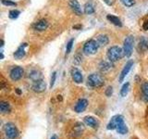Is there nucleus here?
Wrapping results in <instances>:
<instances>
[{
	"instance_id": "obj_37",
	"label": "nucleus",
	"mask_w": 148,
	"mask_h": 139,
	"mask_svg": "<svg viewBox=\"0 0 148 139\" xmlns=\"http://www.w3.org/2000/svg\"><path fill=\"white\" fill-rule=\"evenodd\" d=\"M16 92L18 93V95H21V91L20 89H18V88H17V89H16Z\"/></svg>"
},
{
	"instance_id": "obj_6",
	"label": "nucleus",
	"mask_w": 148,
	"mask_h": 139,
	"mask_svg": "<svg viewBox=\"0 0 148 139\" xmlns=\"http://www.w3.org/2000/svg\"><path fill=\"white\" fill-rule=\"evenodd\" d=\"M122 122H124L123 116L122 115H119V114L115 115V116H113L112 118H111L110 122H108V126H106V129H108V130H114V129L117 130V128Z\"/></svg>"
},
{
	"instance_id": "obj_17",
	"label": "nucleus",
	"mask_w": 148,
	"mask_h": 139,
	"mask_svg": "<svg viewBox=\"0 0 148 139\" xmlns=\"http://www.w3.org/2000/svg\"><path fill=\"white\" fill-rule=\"evenodd\" d=\"M139 50L142 52H145L146 50H148V38L147 37H142L139 42Z\"/></svg>"
},
{
	"instance_id": "obj_15",
	"label": "nucleus",
	"mask_w": 148,
	"mask_h": 139,
	"mask_svg": "<svg viewBox=\"0 0 148 139\" xmlns=\"http://www.w3.org/2000/svg\"><path fill=\"white\" fill-rule=\"evenodd\" d=\"M96 42L99 46H106L109 43L108 36L106 34H99L96 38Z\"/></svg>"
},
{
	"instance_id": "obj_1",
	"label": "nucleus",
	"mask_w": 148,
	"mask_h": 139,
	"mask_svg": "<svg viewBox=\"0 0 148 139\" xmlns=\"http://www.w3.org/2000/svg\"><path fill=\"white\" fill-rule=\"evenodd\" d=\"M124 56H125L124 50L118 45L111 46V47L108 50V58L109 59V61H111V62L118 61V60L121 59Z\"/></svg>"
},
{
	"instance_id": "obj_36",
	"label": "nucleus",
	"mask_w": 148,
	"mask_h": 139,
	"mask_svg": "<svg viewBox=\"0 0 148 139\" xmlns=\"http://www.w3.org/2000/svg\"><path fill=\"white\" fill-rule=\"evenodd\" d=\"M82 26L81 25H76V26H73V29H81Z\"/></svg>"
},
{
	"instance_id": "obj_30",
	"label": "nucleus",
	"mask_w": 148,
	"mask_h": 139,
	"mask_svg": "<svg viewBox=\"0 0 148 139\" xmlns=\"http://www.w3.org/2000/svg\"><path fill=\"white\" fill-rule=\"evenodd\" d=\"M1 3L3 5H5V6H9V7H16L17 6V3L11 1V0H1Z\"/></svg>"
},
{
	"instance_id": "obj_8",
	"label": "nucleus",
	"mask_w": 148,
	"mask_h": 139,
	"mask_svg": "<svg viewBox=\"0 0 148 139\" xmlns=\"http://www.w3.org/2000/svg\"><path fill=\"white\" fill-rule=\"evenodd\" d=\"M71 74L72 77V80L76 83H82L83 82V76L82 73L79 69L77 68H72L71 71Z\"/></svg>"
},
{
	"instance_id": "obj_14",
	"label": "nucleus",
	"mask_w": 148,
	"mask_h": 139,
	"mask_svg": "<svg viewBox=\"0 0 148 139\" xmlns=\"http://www.w3.org/2000/svg\"><path fill=\"white\" fill-rule=\"evenodd\" d=\"M47 27H48V22L45 20H40L39 21L35 22L34 24V29L38 32H43L47 29Z\"/></svg>"
},
{
	"instance_id": "obj_26",
	"label": "nucleus",
	"mask_w": 148,
	"mask_h": 139,
	"mask_svg": "<svg viewBox=\"0 0 148 139\" xmlns=\"http://www.w3.org/2000/svg\"><path fill=\"white\" fill-rule=\"evenodd\" d=\"M117 132L120 134H125L128 133V127L127 125L125 124L124 122H122L121 124L119 125V126L117 128Z\"/></svg>"
},
{
	"instance_id": "obj_9",
	"label": "nucleus",
	"mask_w": 148,
	"mask_h": 139,
	"mask_svg": "<svg viewBox=\"0 0 148 139\" xmlns=\"http://www.w3.org/2000/svg\"><path fill=\"white\" fill-rule=\"evenodd\" d=\"M32 91H34L35 93H42L45 91L46 89V85H45V82L44 80H38L34 83V85H32Z\"/></svg>"
},
{
	"instance_id": "obj_38",
	"label": "nucleus",
	"mask_w": 148,
	"mask_h": 139,
	"mask_svg": "<svg viewBox=\"0 0 148 139\" xmlns=\"http://www.w3.org/2000/svg\"><path fill=\"white\" fill-rule=\"evenodd\" d=\"M50 139H58V136H56V134H54V136H51V138H50Z\"/></svg>"
},
{
	"instance_id": "obj_4",
	"label": "nucleus",
	"mask_w": 148,
	"mask_h": 139,
	"mask_svg": "<svg viewBox=\"0 0 148 139\" xmlns=\"http://www.w3.org/2000/svg\"><path fill=\"white\" fill-rule=\"evenodd\" d=\"M4 133L8 139H15L18 134V129L17 127L11 122H8L4 125Z\"/></svg>"
},
{
	"instance_id": "obj_21",
	"label": "nucleus",
	"mask_w": 148,
	"mask_h": 139,
	"mask_svg": "<svg viewBox=\"0 0 148 139\" xmlns=\"http://www.w3.org/2000/svg\"><path fill=\"white\" fill-rule=\"evenodd\" d=\"M83 130H84V126H83V124L81 123V122H77L76 125L73 128V131H74L73 134L75 136H82V134Z\"/></svg>"
},
{
	"instance_id": "obj_33",
	"label": "nucleus",
	"mask_w": 148,
	"mask_h": 139,
	"mask_svg": "<svg viewBox=\"0 0 148 139\" xmlns=\"http://www.w3.org/2000/svg\"><path fill=\"white\" fill-rule=\"evenodd\" d=\"M105 94H106V96H111V95L113 94V88L111 87V86H108V88H106Z\"/></svg>"
},
{
	"instance_id": "obj_11",
	"label": "nucleus",
	"mask_w": 148,
	"mask_h": 139,
	"mask_svg": "<svg viewBox=\"0 0 148 139\" xmlns=\"http://www.w3.org/2000/svg\"><path fill=\"white\" fill-rule=\"evenodd\" d=\"M69 8H71V10L76 14L78 16H81L82 14V8L80 6V3L78 2V0H71L69 3Z\"/></svg>"
},
{
	"instance_id": "obj_29",
	"label": "nucleus",
	"mask_w": 148,
	"mask_h": 139,
	"mask_svg": "<svg viewBox=\"0 0 148 139\" xmlns=\"http://www.w3.org/2000/svg\"><path fill=\"white\" fill-rule=\"evenodd\" d=\"M120 1H121V3L124 5L125 7H128V8H131L133 6L134 4H135L134 0H120Z\"/></svg>"
},
{
	"instance_id": "obj_25",
	"label": "nucleus",
	"mask_w": 148,
	"mask_h": 139,
	"mask_svg": "<svg viewBox=\"0 0 148 139\" xmlns=\"http://www.w3.org/2000/svg\"><path fill=\"white\" fill-rule=\"evenodd\" d=\"M142 93H143V98L145 99V101L148 102V83H145L142 85Z\"/></svg>"
},
{
	"instance_id": "obj_32",
	"label": "nucleus",
	"mask_w": 148,
	"mask_h": 139,
	"mask_svg": "<svg viewBox=\"0 0 148 139\" xmlns=\"http://www.w3.org/2000/svg\"><path fill=\"white\" fill-rule=\"evenodd\" d=\"M82 56L80 55H76L75 57H74V63L75 64H80L82 62Z\"/></svg>"
},
{
	"instance_id": "obj_31",
	"label": "nucleus",
	"mask_w": 148,
	"mask_h": 139,
	"mask_svg": "<svg viewBox=\"0 0 148 139\" xmlns=\"http://www.w3.org/2000/svg\"><path fill=\"white\" fill-rule=\"evenodd\" d=\"M56 79H57V72H54L52 73V76H51V81H50V88H52L55 85Z\"/></svg>"
},
{
	"instance_id": "obj_35",
	"label": "nucleus",
	"mask_w": 148,
	"mask_h": 139,
	"mask_svg": "<svg viewBox=\"0 0 148 139\" xmlns=\"http://www.w3.org/2000/svg\"><path fill=\"white\" fill-rule=\"evenodd\" d=\"M143 27V29H145V30H148V21H145Z\"/></svg>"
},
{
	"instance_id": "obj_12",
	"label": "nucleus",
	"mask_w": 148,
	"mask_h": 139,
	"mask_svg": "<svg viewBox=\"0 0 148 139\" xmlns=\"http://www.w3.org/2000/svg\"><path fill=\"white\" fill-rule=\"evenodd\" d=\"M87 106H88L87 99L82 98V99H80L77 102V104L75 105V108H74V109H75V111L77 113H81V112H83V111L85 110V109L87 108Z\"/></svg>"
},
{
	"instance_id": "obj_24",
	"label": "nucleus",
	"mask_w": 148,
	"mask_h": 139,
	"mask_svg": "<svg viewBox=\"0 0 148 139\" xmlns=\"http://www.w3.org/2000/svg\"><path fill=\"white\" fill-rule=\"evenodd\" d=\"M129 90H130V83H124L121 87V90H120V96H121L122 97L126 96L129 93Z\"/></svg>"
},
{
	"instance_id": "obj_7",
	"label": "nucleus",
	"mask_w": 148,
	"mask_h": 139,
	"mask_svg": "<svg viewBox=\"0 0 148 139\" xmlns=\"http://www.w3.org/2000/svg\"><path fill=\"white\" fill-rule=\"evenodd\" d=\"M23 74H24V70L22 67L16 66L11 69L10 72H9V77L12 81H18L22 78Z\"/></svg>"
},
{
	"instance_id": "obj_34",
	"label": "nucleus",
	"mask_w": 148,
	"mask_h": 139,
	"mask_svg": "<svg viewBox=\"0 0 148 139\" xmlns=\"http://www.w3.org/2000/svg\"><path fill=\"white\" fill-rule=\"evenodd\" d=\"M103 1L106 5H108V6H112V5H114V3H115V0H103Z\"/></svg>"
},
{
	"instance_id": "obj_23",
	"label": "nucleus",
	"mask_w": 148,
	"mask_h": 139,
	"mask_svg": "<svg viewBox=\"0 0 148 139\" xmlns=\"http://www.w3.org/2000/svg\"><path fill=\"white\" fill-rule=\"evenodd\" d=\"M84 13L87 15H91V14L95 13V8L92 5V3L88 2L84 5Z\"/></svg>"
},
{
	"instance_id": "obj_10",
	"label": "nucleus",
	"mask_w": 148,
	"mask_h": 139,
	"mask_svg": "<svg viewBox=\"0 0 148 139\" xmlns=\"http://www.w3.org/2000/svg\"><path fill=\"white\" fill-rule=\"evenodd\" d=\"M132 66H133V61H132V60H129V61H127V63L125 64L124 68L122 69L121 72H120V76H119V82L120 83L123 82L124 78L128 75V73L130 72V71H131V69H132Z\"/></svg>"
},
{
	"instance_id": "obj_13",
	"label": "nucleus",
	"mask_w": 148,
	"mask_h": 139,
	"mask_svg": "<svg viewBox=\"0 0 148 139\" xmlns=\"http://www.w3.org/2000/svg\"><path fill=\"white\" fill-rule=\"evenodd\" d=\"M28 45L26 43L24 44H21V46L18 47L15 52H14V58H15L16 59H21L22 58L25 57L26 55V52H25V47L27 46Z\"/></svg>"
},
{
	"instance_id": "obj_27",
	"label": "nucleus",
	"mask_w": 148,
	"mask_h": 139,
	"mask_svg": "<svg viewBox=\"0 0 148 139\" xmlns=\"http://www.w3.org/2000/svg\"><path fill=\"white\" fill-rule=\"evenodd\" d=\"M21 12L17 10V9H12V10L9 11V14H8V17L11 19V20H15V19H17L18 16H20Z\"/></svg>"
},
{
	"instance_id": "obj_2",
	"label": "nucleus",
	"mask_w": 148,
	"mask_h": 139,
	"mask_svg": "<svg viewBox=\"0 0 148 139\" xmlns=\"http://www.w3.org/2000/svg\"><path fill=\"white\" fill-rule=\"evenodd\" d=\"M88 85L92 88H97V87H101L104 85V79L100 74L97 73H92L88 77Z\"/></svg>"
},
{
	"instance_id": "obj_22",
	"label": "nucleus",
	"mask_w": 148,
	"mask_h": 139,
	"mask_svg": "<svg viewBox=\"0 0 148 139\" xmlns=\"http://www.w3.org/2000/svg\"><path fill=\"white\" fill-rule=\"evenodd\" d=\"M111 67H112L111 61H106V60H103V61H101L99 64V69L102 72H105L106 71H108V70L111 69Z\"/></svg>"
},
{
	"instance_id": "obj_19",
	"label": "nucleus",
	"mask_w": 148,
	"mask_h": 139,
	"mask_svg": "<svg viewBox=\"0 0 148 139\" xmlns=\"http://www.w3.org/2000/svg\"><path fill=\"white\" fill-rule=\"evenodd\" d=\"M0 110H1V113H3V114H7V113L10 112L11 108H10V105H9L8 102H7V101L0 102Z\"/></svg>"
},
{
	"instance_id": "obj_16",
	"label": "nucleus",
	"mask_w": 148,
	"mask_h": 139,
	"mask_svg": "<svg viewBox=\"0 0 148 139\" xmlns=\"http://www.w3.org/2000/svg\"><path fill=\"white\" fill-rule=\"evenodd\" d=\"M84 122L91 126L92 128H97L98 127V122H97V120L94 117H92V116H87V117L84 118Z\"/></svg>"
},
{
	"instance_id": "obj_18",
	"label": "nucleus",
	"mask_w": 148,
	"mask_h": 139,
	"mask_svg": "<svg viewBox=\"0 0 148 139\" xmlns=\"http://www.w3.org/2000/svg\"><path fill=\"white\" fill-rule=\"evenodd\" d=\"M29 78L32 82H36L42 79V74L39 71H37V70H32V72H29Z\"/></svg>"
},
{
	"instance_id": "obj_3",
	"label": "nucleus",
	"mask_w": 148,
	"mask_h": 139,
	"mask_svg": "<svg viewBox=\"0 0 148 139\" xmlns=\"http://www.w3.org/2000/svg\"><path fill=\"white\" fill-rule=\"evenodd\" d=\"M98 47L99 45L98 44H97V42L95 40H89L87 41L86 43L84 44V45H83V53H84L85 55H94L97 52V50H98Z\"/></svg>"
},
{
	"instance_id": "obj_5",
	"label": "nucleus",
	"mask_w": 148,
	"mask_h": 139,
	"mask_svg": "<svg viewBox=\"0 0 148 139\" xmlns=\"http://www.w3.org/2000/svg\"><path fill=\"white\" fill-rule=\"evenodd\" d=\"M133 43H134V37L132 35H129L125 38L124 43H123V50H124L125 57L130 58L132 56Z\"/></svg>"
},
{
	"instance_id": "obj_28",
	"label": "nucleus",
	"mask_w": 148,
	"mask_h": 139,
	"mask_svg": "<svg viewBox=\"0 0 148 139\" xmlns=\"http://www.w3.org/2000/svg\"><path fill=\"white\" fill-rule=\"evenodd\" d=\"M74 44V39H71L68 43H67V46H66V55H69L71 53V51L72 49V46Z\"/></svg>"
},
{
	"instance_id": "obj_20",
	"label": "nucleus",
	"mask_w": 148,
	"mask_h": 139,
	"mask_svg": "<svg viewBox=\"0 0 148 139\" xmlns=\"http://www.w3.org/2000/svg\"><path fill=\"white\" fill-rule=\"evenodd\" d=\"M106 19H108V21H109L112 24L116 25V26H119V27H121L122 26V22L121 21L119 20V17L115 16V15H108L106 16Z\"/></svg>"
},
{
	"instance_id": "obj_39",
	"label": "nucleus",
	"mask_w": 148,
	"mask_h": 139,
	"mask_svg": "<svg viewBox=\"0 0 148 139\" xmlns=\"http://www.w3.org/2000/svg\"><path fill=\"white\" fill-rule=\"evenodd\" d=\"M3 45H4V41L1 40V47H3Z\"/></svg>"
}]
</instances>
